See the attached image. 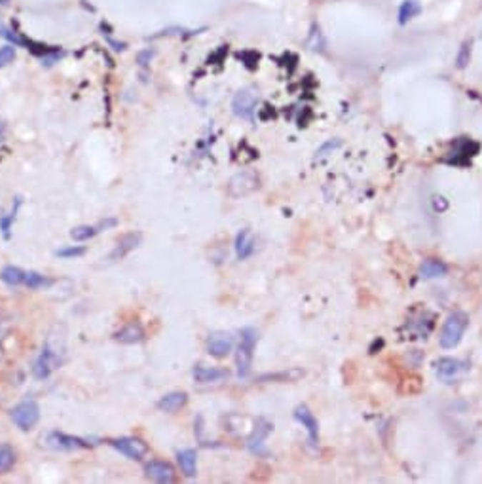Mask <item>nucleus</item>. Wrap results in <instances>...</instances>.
I'll return each instance as SVG.
<instances>
[{"instance_id": "f257e3e1", "label": "nucleus", "mask_w": 482, "mask_h": 484, "mask_svg": "<svg viewBox=\"0 0 482 484\" xmlns=\"http://www.w3.org/2000/svg\"><path fill=\"white\" fill-rule=\"evenodd\" d=\"M467 327H469V316L466 312H454L450 313L446 321L443 325V331H441V346L444 350H452L456 346L460 344L463 334H466Z\"/></svg>"}, {"instance_id": "f03ea898", "label": "nucleus", "mask_w": 482, "mask_h": 484, "mask_svg": "<svg viewBox=\"0 0 482 484\" xmlns=\"http://www.w3.org/2000/svg\"><path fill=\"white\" fill-rule=\"evenodd\" d=\"M256 338H258V334H256L255 328L247 327L239 333V346L238 351H236V365H238V374L241 378H245V376L251 373Z\"/></svg>"}, {"instance_id": "7ed1b4c3", "label": "nucleus", "mask_w": 482, "mask_h": 484, "mask_svg": "<svg viewBox=\"0 0 482 484\" xmlns=\"http://www.w3.org/2000/svg\"><path fill=\"white\" fill-rule=\"evenodd\" d=\"M11 422L16 423L21 431L33 429L40 420V406L34 401H23L16 405L10 412Z\"/></svg>"}, {"instance_id": "20e7f679", "label": "nucleus", "mask_w": 482, "mask_h": 484, "mask_svg": "<svg viewBox=\"0 0 482 484\" xmlns=\"http://www.w3.org/2000/svg\"><path fill=\"white\" fill-rule=\"evenodd\" d=\"M59 356H57L56 351L51 350L50 346L46 344L40 351V356L36 357V361H34L33 367V374L36 380H44L48 378L57 367H59Z\"/></svg>"}, {"instance_id": "39448f33", "label": "nucleus", "mask_w": 482, "mask_h": 484, "mask_svg": "<svg viewBox=\"0 0 482 484\" xmlns=\"http://www.w3.org/2000/svg\"><path fill=\"white\" fill-rule=\"evenodd\" d=\"M111 445L116 448L120 454L128 456L129 460H143L149 454V446L137 437H120V439H112Z\"/></svg>"}, {"instance_id": "423d86ee", "label": "nucleus", "mask_w": 482, "mask_h": 484, "mask_svg": "<svg viewBox=\"0 0 482 484\" xmlns=\"http://www.w3.org/2000/svg\"><path fill=\"white\" fill-rule=\"evenodd\" d=\"M294 418L302 423V428H306L308 431V439H310V445L316 446L319 443V425H317V420L313 416V412L308 408L306 405H298L294 408Z\"/></svg>"}, {"instance_id": "0eeeda50", "label": "nucleus", "mask_w": 482, "mask_h": 484, "mask_svg": "<svg viewBox=\"0 0 482 484\" xmlns=\"http://www.w3.org/2000/svg\"><path fill=\"white\" fill-rule=\"evenodd\" d=\"M435 370H437V376L443 382H452L466 370V363H461L460 359H452V357H441L435 363Z\"/></svg>"}, {"instance_id": "6e6552de", "label": "nucleus", "mask_w": 482, "mask_h": 484, "mask_svg": "<svg viewBox=\"0 0 482 484\" xmlns=\"http://www.w3.org/2000/svg\"><path fill=\"white\" fill-rule=\"evenodd\" d=\"M144 473L150 480L154 483H173L175 480V469L169 465L167 462H158V460H152V462L146 463L144 468Z\"/></svg>"}, {"instance_id": "1a4fd4ad", "label": "nucleus", "mask_w": 482, "mask_h": 484, "mask_svg": "<svg viewBox=\"0 0 482 484\" xmlns=\"http://www.w3.org/2000/svg\"><path fill=\"white\" fill-rule=\"evenodd\" d=\"M478 143L471 139H461L454 145V152H452V160L450 163H456V166H466L471 161L473 156H477L478 152Z\"/></svg>"}, {"instance_id": "9d476101", "label": "nucleus", "mask_w": 482, "mask_h": 484, "mask_svg": "<svg viewBox=\"0 0 482 484\" xmlns=\"http://www.w3.org/2000/svg\"><path fill=\"white\" fill-rule=\"evenodd\" d=\"M232 109L238 116L245 118V120H251V118H253V112H255V109H256L255 94H251L249 89L239 91V94L234 97Z\"/></svg>"}, {"instance_id": "9b49d317", "label": "nucleus", "mask_w": 482, "mask_h": 484, "mask_svg": "<svg viewBox=\"0 0 482 484\" xmlns=\"http://www.w3.org/2000/svg\"><path fill=\"white\" fill-rule=\"evenodd\" d=\"M232 336L226 333H215L209 336V342H207V350L213 357L216 359H222V357H226L230 351H232Z\"/></svg>"}, {"instance_id": "f8f14e48", "label": "nucleus", "mask_w": 482, "mask_h": 484, "mask_svg": "<svg viewBox=\"0 0 482 484\" xmlns=\"http://www.w3.org/2000/svg\"><path fill=\"white\" fill-rule=\"evenodd\" d=\"M48 443L54 448H59V450H76V448H84L88 446V443H84V439H78V437H71V435L65 433H51L48 437Z\"/></svg>"}, {"instance_id": "ddd939ff", "label": "nucleus", "mask_w": 482, "mask_h": 484, "mask_svg": "<svg viewBox=\"0 0 482 484\" xmlns=\"http://www.w3.org/2000/svg\"><path fill=\"white\" fill-rule=\"evenodd\" d=\"M192 376H194L198 384H211V382H219V380L228 378V370H224V368L196 367Z\"/></svg>"}, {"instance_id": "4468645a", "label": "nucleus", "mask_w": 482, "mask_h": 484, "mask_svg": "<svg viewBox=\"0 0 482 484\" xmlns=\"http://www.w3.org/2000/svg\"><path fill=\"white\" fill-rule=\"evenodd\" d=\"M189 401V397L184 391H173V393H167L158 401V408L161 412H177L179 408H183Z\"/></svg>"}, {"instance_id": "2eb2a0df", "label": "nucleus", "mask_w": 482, "mask_h": 484, "mask_svg": "<svg viewBox=\"0 0 482 484\" xmlns=\"http://www.w3.org/2000/svg\"><path fill=\"white\" fill-rule=\"evenodd\" d=\"M114 338L118 342H122V344H139V342H143L144 331L139 323H129L122 331H118Z\"/></svg>"}, {"instance_id": "dca6fc26", "label": "nucleus", "mask_w": 482, "mask_h": 484, "mask_svg": "<svg viewBox=\"0 0 482 484\" xmlns=\"http://www.w3.org/2000/svg\"><path fill=\"white\" fill-rule=\"evenodd\" d=\"M253 251H255V238L251 234V230H241L236 238V253L243 261V258L251 256Z\"/></svg>"}, {"instance_id": "f3484780", "label": "nucleus", "mask_w": 482, "mask_h": 484, "mask_svg": "<svg viewBox=\"0 0 482 484\" xmlns=\"http://www.w3.org/2000/svg\"><path fill=\"white\" fill-rule=\"evenodd\" d=\"M177 462L186 477H196V473H198V465H196V450L186 448V450L177 452Z\"/></svg>"}, {"instance_id": "a211bd4d", "label": "nucleus", "mask_w": 482, "mask_h": 484, "mask_svg": "<svg viewBox=\"0 0 482 484\" xmlns=\"http://www.w3.org/2000/svg\"><path fill=\"white\" fill-rule=\"evenodd\" d=\"M446 272H448L446 264H443L441 261H435V258H427V261H423V264H421L420 268L421 278L426 279L443 278V276H446Z\"/></svg>"}, {"instance_id": "6ab92c4d", "label": "nucleus", "mask_w": 482, "mask_h": 484, "mask_svg": "<svg viewBox=\"0 0 482 484\" xmlns=\"http://www.w3.org/2000/svg\"><path fill=\"white\" fill-rule=\"evenodd\" d=\"M0 279H2L6 285H10V287H17V285L25 283L27 272L17 266H6L2 268V272H0Z\"/></svg>"}, {"instance_id": "aec40b11", "label": "nucleus", "mask_w": 482, "mask_h": 484, "mask_svg": "<svg viewBox=\"0 0 482 484\" xmlns=\"http://www.w3.org/2000/svg\"><path fill=\"white\" fill-rule=\"evenodd\" d=\"M421 11V4L418 2V0H405L403 4H401V10H399V21L405 25L406 21H411V19H414L418 14Z\"/></svg>"}, {"instance_id": "412c9836", "label": "nucleus", "mask_w": 482, "mask_h": 484, "mask_svg": "<svg viewBox=\"0 0 482 484\" xmlns=\"http://www.w3.org/2000/svg\"><path fill=\"white\" fill-rule=\"evenodd\" d=\"M14 463H16V454H14V450L6 445L0 446V475L6 473V471H10V469L14 468Z\"/></svg>"}, {"instance_id": "4be33fe9", "label": "nucleus", "mask_w": 482, "mask_h": 484, "mask_svg": "<svg viewBox=\"0 0 482 484\" xmlns=\"http://www.w3.org/2000/svg\"><path fill=\"white\" fill-rule=\"evenodd\" d=\"M139 241H141V236H139V234L126 236V238H122V241L118 243V249L114 251V255H112V256H114V258H116V256H124L126 253H128V251L135 249Z\"/></svg>"}, {"instance_id": "5701e85b", "label": "nucleus", "mask_w": 482, "mask_h": 484, "mask_svg": "<svg viewBox=\"0 0 482 484\" xmlns=\"http://www.w3.org/2000/svg\"><path fill=\"white\" fill-rule=\"evenodd\" d=\"M99 232H101L99 226H78V228H74L71 232V238L76 241H86L91 240V238L99 234Z\"/></svg>"}, {"instance_id": "b1692460", "label": "nucleus", "mask_w": 482, "mask_h": 484, "mask_svg": "<svg viewBox=\"0 0 482 484\" xmlns=\"http://www.w3.org/2000/svg\"><path fill=\"white\" fill-rule=\"evenodd\" d=\"M471 50H473V42L471 40H466L463 44H461L460 51H458V57H456V65L458 69H466L471 61Z\"/></svg>"}, {"instance_id": "393cba45", "label": "nucleus", "mask_w": 482, "mask_h": 484, "mask_svg": "<svg viewBox=\"0 0 482 484\" xmlns=\"http://www.w3.org/2000/svg\"><path fill=\"white\" fill-rule=\"evenodd\" d=\"M25 285H27L29 289H40V287H46V285H50V279L44 278V276H42V273H39V272H27Z\"/></svg>"}, {"instance_id": "a878e982", "label": "nucleus", "mask_w": 482, "mask_h": 484, "mask_svg": "<svg viewBox=\"0 0 482 484\" xmlns=\"http://www.w3.org/2000/svg\"><path fill=\"white\" fill-rule=\"evenodd\" d=\"M17 207H19V200L16 201V207H14V211L8 213L6 217L0 218V228H2V234H4V238H10V228H11V223H14V218H16Z\"/></svg>"}, {"instance_id": "bb28decb", "label": "nucleus", "mask_w": 482, "mask_h": 484, "mask_svg": "<svg viewBox=\"0 0 482 484\" xmlns=\"http://www.w3.org/2000/svg\"><path fill=\"white\" fill-rule=\"evenodd\" d=\"M86 253L84 247H78V245H72V247H63L56 253L57 256H61V258H74V256H82Z\"/></svg>"}, {"instance_id": "cd10ccee", "label": "nucleus", "mask_w": 482, "mask_h": 484, "mask_svg": "<svg viewBox=\"0 0 482 484\" xmlns=\"http://www.w3.org/2000/svg\"><path fill=\"white\" fill-rule=\"evenodd\" d=\"M14 57H16V51H14V48H10V46L2 48V50H0V67H4V65H8V63L14 61Z\"/></svg>"}, {"instance_id": "c85d7f7f", "label": "nucleus", "mask_w": 482, "mask_h": 484, "mask_svg": "<svg viewBox=\"0 0 482 484\" xmlns=\"http://www.w3.org/2000/svg\"><path fill=\"white\" fill-rule=\"evenodd\" d=\"M340 145H342V143H340L338 139H336V141H328L327 145H323L321 148H319V152H317V158L327 156V152H328V151H334V148H338Z\"/></svg>"}, {"instance_id": "c756f323", "label": "nucleus", "mask_w": 482, "mask_h": 484, "mask_svg": "<svg viewBox=\"0 0 482 484\" xmlns=\"http://www.w3.org/2000/svg\"><path fill=\"white\" fill-rule=\"evenodd\" d=\"M2 131H4V128H2V123H0V137H2Z\"/></svg>"}]
</instances>
